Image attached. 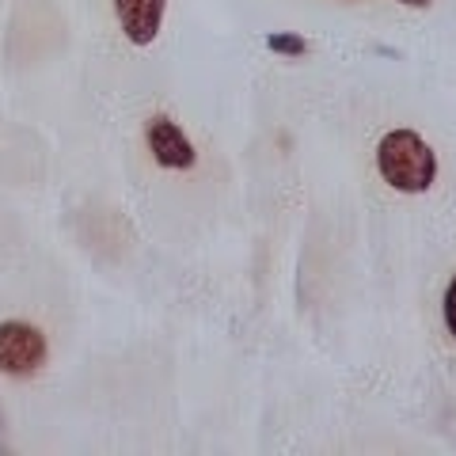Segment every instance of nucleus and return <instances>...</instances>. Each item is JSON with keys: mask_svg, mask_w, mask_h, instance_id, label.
Returning a JSON list of instances; mask_svg holds the SVG:
<instances>
[{"mask_svg": "<svg viewBox=\"0 0 456 456\" xmlns=\"http://www.w3.org/2000/svg\"><path fill=\"white\" fill-rule=\"evenodd\" d=\"M445 323H449V335L456 338V274H452L449 289H445Z\"/></svg>", "mask_w": 456, "mask_h": 456, "instance_id": "6", "label": "nucleus"}, {"mask_svg": "<svg viewBox=\"0 0 456 456\" xmlns=\"http://www.w3.org/2000/svg\"><path fill=\"white\" fill-rule=\"evenodd\" d=\"M0 426H4V419H0Z\"/></svg>", "mask_w": 456, "mask_h": 456, "instance_id": "8", "label": "nucleus"}, {"mask_svg": "<svg viewBox=\"0 0 456 456\" xmlns=\"http://www.w3.org/2000/svg\"><path fill=\"white\" fill-rule=\"evenodd\" d=\"M164 8H167V0H114L118 23L134 46H149V42L160 35Z\"/></svg>", "mask_w": 456, "mask_h": 456, "instance_id": "4", "label": "nucleus"}, {"mask_svg": "<svg viewBox=\"0 0 456 456\" xmlns=\"http://www.w3.org/2000/svg\"><path fill=\"white\" fill-rule=\"evenodd\" d=\"M145 137H149V149H152V156H156V164H160V167H171V171L194 167L198 152H194V145L187 141V134L179 130V122H171V118H152Z\"/></svg>", "mask_w": 456, "mask_h": 456, "instance_id": "3", "label": "nucleus"}, {"mask_svg": "<svg viewBox=\"0 0 456 456\" xmlns=\"http://www.w3.org/2000/svg\"><path fill=\"white\" fill-rule=\"evenodd\" d=\"M377 171L399 194H426L437 179V156L415 130H392L377 145Z\"/></svg>", "mask_w": 456, "mask_h": 456, "instance_id": "1", "label": "nucleus"}, {"mask_svg": "<svg viewBox=\"0 0 456 456\" xmlns=\"http://www.w3.org/2000/svg\"><path fill=\"white\" fill-rule=\"evenodd\" d=\"M266 50L281 53V57H305L308 53V38H301V35H270Z\"/></svg>", "mask_w": 456, "mask_h": 456, "instance_id": "5", "label": "nucleus"}, {"mask_svg": "<svg viewBox=\"0 0 456 456\" xmlns=\"http://www.w3.org/2000/svg\"><path fill=\"white\" fill-rule=\"evenodd\" d=\"M399 4H407V8H430V0H399Z\"/></svg>", "mask_w": 456, "mask_h": 456, "instance_id": "7", "label": "nucleus"}, {"mask_svg": "<svg viewBox=\"0 0 456 456\" xmlns=\"http://www.w3.org/2000/svg\"><path fill=\"white\" fill-rule=\"evenodd\" d=\"M46 335L31 323L8 320L0 323V373L12 377H31L46 365Z\"/></svg>", "mask_w": 456, "mask_h": 456, "instance_id": "2", "label": "nucleus"}]
</instances>
